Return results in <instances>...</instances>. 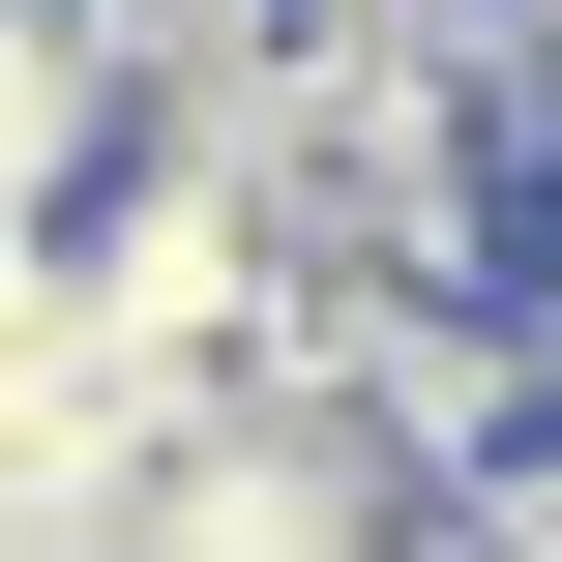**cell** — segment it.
I'll list each match as a JSON object with an SVG mask.
<instances>
[{
    "label": "cell",
    "mask_w": 562,
    "mask_h": 562,
    "mask_svg": "<svg viewBox=\"0 0 562 562\" xmlns=\"http://www.w3.org/2000/svg\"><path fill=\"white\" fill-rule=\"evenodd\" d=\"M119 119H148V59H119V0H0V267L119 178Z\"/></svg>",
    "instance_id": "1"
}]
</instances>
